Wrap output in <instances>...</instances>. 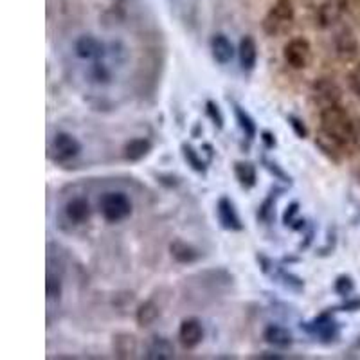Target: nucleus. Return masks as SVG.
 Wrapping results in <instances>:
<instances>
[{
  "label": "nucleus",
  "instance_id": "nucleus-28",
  "mask_svg": "<svg viewBox=\"0 0 360 360\" xmlns=\"http://www.w3.org/2000/svg\"><path fill=\"white\" fill-rule=\"evenodd\" d=\"M180 151H182V157L184 160L187 162V166L193 169V171H197V173L200 175H206L207 173V162L200 157V153H198L195 148H193L191 145H187V142H182L180 145Z\"/></svg>",
  "mask_w": 360,
  "mask_h": 360
},
{
  "label": "nucleus",
  "instance_id": "nucleus-24",
  "mask_svg": "<svg viewBox=\"0 0 360 360\" xmlns=\"http://www.w3.org/2000/svg\"><path fill=\"white\" fill-rule=\"evenodd\" d=\"M234 177L244 189H253L257 184V169L253 162L236 160L234 162Z\"/></svg>",
  "mask_w": 360,
  "mask_h": 360
},
{
  "label": "nucleus",
  "instance_id": "nucleus-10",
  "mask_svg": "<svg viewBox=\"0 0 360 360\" xmlns=\"http://www.w3.org/2000/svg\"><path fill=\"white\" fill-rule=\"evenodd\" d=\"M216 216H218V224L222 225V229L231 231V233H240L245 229L244 222L240 218L238 211L234 202L229 197H220L216 202Z\"/></svg>",
  "mask_w": 360,
  "mask_h": 360
},
{
  "label": "nucleus",
  "instance_id": "nucleus-12",
  "mask_svg": "<svg viewBox=\"0 0 360 360\" xmlns=\"http://www.w3.org/2000/svg\"><path fill=\"white\" fill-rule=\"evenodd\" d=\"M204 335H206L204 324L197 317L184 319L180 326H178V341L186 350H195L197 346H200Z\"/></svg>",
  "mask_w": 360,
  "mask_h": 360
},
{
  "label": "nucleus",
  "instance_id": "nucleus-40",
  "mask_svg": "<svg viewBox=\"0 0 360 360\" xmlns=\"http://www.w3.org/2000/svg\"><path fill=\"white\" fill-rule=\"evenodd\" d=\"M355 140L360 145V121L355 123Z\"/></svg>",
  "mask_w": 360,
  "mask_h": 360
},
{
  "label": "nucleus",
  "instance_id": "nucleus-18",
  "mask_svg": "<svg viewBox=\"0 0 360 360\" xmlns=\"http://www.w3.org/2000/svg\"><path fill=\"white\" fill-rule=\"evenodd\" d=\"M169 254L180 265H193L202 260V253L195 245L187 244L184 240H173L169 244Z\"/></svg>",
  "mask_w": 360,
  "mask_h": 360
},
{
  "label": "nucleus",
  "instance_id": "nucleus-37",
  "mask_svg": "<svg viewBox=\"0 0 360 360\" xmlns=\"http://www.w3.org/2000/svg\"><path fill=\"white\" fill-rule=\"evenodd\" d=\"M297 215H299V204H297V202H292L290 206L285 209V213H283V224H285L286 227H290V225L297 220Z\"/></svg>",
  "mask_w": 360,
  "mask_h": 360
},
{
  "label": "nucleus",
  "instance_id": "nucleus-41",
  "mask_svg": "<svg viewBox=\"0 0 360 360\" xmlns=\"http://www.w3.org/2000/svg\"><path fill=\"white\" fill-rule=\"evenodd\" d=\"M355 346H357V348H360V337H359V339H357V342H355Z\"/></svg>",
  "mask_w": 360,
  "mask_h": 360
},
{
  "label": "nucleus",
  "instance_id": "nucleus-1",
  "mask_svg": "<svg viewBox=\"0 0 360 360\" xmlns=\"http://www.w3.org/2000/svg\"><path fill=\"white\" fill-rule=\"evenodd\" d=\"M236 279L227 268H207L182 281L184 297L189 303L207 304L233 292Z\"/></svg>",
  "mask_w": 360,
  "mask_h": 360
},
{
  "label": "nucleus",
  "instance_id": "nucleus-16",
  "mask_svg": "<svg viewBox=\"0 0 360 360\" xmlns=\"http://www.w3.org/2000/svg\"><path fill=\"white\" fill-rule=\"evenodd\" d=\"M333 45L342 60H351L359 54V40L355 33L350 28H342L335 38H333Z\"/></svg>",
  "mask_w": 360,
  "mask_h": 360
},
{
  "label": "nucleus",
  "instance_id": "nucleus-22",
  "mask_svg": "<svg viewBox=\"0 0 360 360\" xmlns=\"http://www.w3.org/2000/svg\"><path fill=\"white\" fill-rule=\"evenodd\" d=\"M137 348L139 342L131 333H116L112 337V350L117 359H134Z\"/></svg>",
  "mask_w": 360,
  "mask_h": 360
},
{
  "label": "nucleus",
  "instance_id": "nucleus-9",
  "mask_svg": "<svg viewBox=\"0 0 360 360\" xmlns=\"http://www.w3.org/2000/svg\"><path fill=\"white\" fill-rule=\"evenodd\" d=\"M283 58L292 69L303 70L312 60V47L306 38H292L283 47Z\"/></svg>",
  "mask_w": 360,
  "mask_h": 360
},
{
  "label": "nucleus",
  "instance_id": "nucleus-19",
  "mask_svg": "<svg viewBox=\"0 0 360 360\" xmlns=\"http://www.w3.org/2000/svg\"><path fill=\"white\" fill-rule=\"evenodd\" d=\"M263 341L271 344V346L285 350V348H290L294 344V333L288 328L281 326V324H268L263 330Z\"/></svg>",
  "mask_w": 360,
  "mask_h": 360
},
{
  "label": "nucleus",
  "instance_id": "nucleus-34",
  "mask_svg": "<svg viewBox=\"0 0 360 360\" xmlns=\"http://www.w3.org/2000/svg\"><path fill=\"white\" fill-rule=\"evenodd\" d=\"M286 123H288V127L292 128V131H294L297 139H306L308 137V127L304 125L303 119H299L297 116H288L286 117Z\"/></svg>",
  "mask_w": 360,
  "mask_h": 360
},
{
  "label": "nucleus",
  "instance_id": "nucleus-4",
  "mask_svg": "<svg viewBox=\"0 0 360 360\" xmlns=\"http://www.w3.org/2000/svg\"><path fill=\"white\" fill-rule=\"evenodd\" d=\"M294 19L295 11L290 0H277L263 19V31L268 36H281L290 31Z\"/></svg>",
  "mask_w": 360,
  "mask_h": 360
},
{
  "label": "nucleus",
  "instance_id": "nucleus-3",
  "mask_svg": "<svg viewBox=\"0 0 360 360\" xmlns=\"http://www.w3.org/2000/svg\"><path fill=\"white\" fill-rule=\"evenodd\" d=\"M99 213L108 224H121L134 213V202L125 191H107L99 198Z\"/></svg>",
  "mask_w": 360,
  "mask_h": 360
},
{
  "label": "nucleus",
  "instance_id": "nucleus-35",
  "mask_svg": "<svg viewBox=\"0 0 360 360\" xmlns=\"http://www.w3.org/2000/svg\"><path fill=\"white\" fill-rule=\"evenodd\" d=\"M348 87L357 98H360V65L353 67L348 74Z\"/></svg>",
  "mask_w": 360,
  "mask_h": 360
},
{
  "label": "nucleus",
  "instance_id": "nucleus-21",
  "mask_svg": "<svg viewBox=\"0 0 360 360\" xmlns=\"http://www.w3.org/2000/svg\"><path fill=\"white\" fill-rule=\"evenodd\" d=\"M315 146L326 155L328 159L337 164L342 160V157H344V150H346V146L341 145L339 140H335L333 137L328 136V134H324L323 130H319L317 137H315Z\"/></svg>",
  "mask_w": 360,
  "mask_h": 360
},
{
  "label": "nucleus",
  "instance_id": "nucleus-30",
  "mask_svg": "<svg viewBox=\"0 0 360 360\" xmlns=\"http://www.w3.org/2000/svg\"><path fill=\"white\" fill-rule=\"evenodd\" d=\"M90 78L98 85H107L110 83L112 72H110V69H108V65L103 60H96L90 65Z\"/></svg>",
  "mask_w": 360,
  "mask_h": 360
},
{
  "label": "nucleus",
  "instance_id": "nucleus-33",
  "mask_svg": "<svg viewBox=\"0 0 360 360\" xmlns=\"http://www.w3.org/2000/svg\"><path fill=\"white\" fill-rule=\"evenodd\" d=\"M206 114L211 119V123L215 125L216 130H224L225 117H224V114H222L220 107H218L213 99H207L206 101Z\"/></svg>",
  "mask_w": 360,
  "mask_h": 360
},
{
  "label": "nucleus",
  "instance_id": "nucleus-25",
  "mask_svg": "<svg viewBox=\"0 0 360 360\" xmlns=\"http://www.w3.org/2000/svg\"><path fill=\"white\" fill-rule=\"evenodd\" d=\"M281 195H283V189L272 187L267 197H265V200L257 207V220L263 222V224H271L276 218V204Z\"/></svg>",
  "mask_w": 360,
  "mask_h": 360
},
{
  "label": "nucleus",
  "instance_id": "nucleus-39",
  "mask_svg": "<svg viewBox=\"0 0 360 360\" xmlns=\"http://www.w3.org/2000/svg\"><path fill=\"white\" fill-rule=\"evenodd\" d=\"M257 359L281 360V359H283V355H279V353H272V351H265V353H260V355H257Z\"/></svg>",
  "mask_w": 360,
  "mask_h": 360
},
{
  "label": "nucleus",
  "instance_id": "nucleus-2",
  "mask_svg": "<svg viewBox=\"0 0 360 360\" xmlns=\"http://www.w3.org/2000/svg\"><path fill=\"white\" fill-rule=\"evenodd\" d=\"M321 130L344 146L355 140V123L341 105L321 110Z\"/></svg>",
  "mask_w": 360,
  "mask_h": 360
},
{
  "label": "nucleus",
  "instance_id": "nucleus-8",
  "mask_svg": "<svg viewBox=\"0 0 360 360\" xmlns=\"http://www.w3.org/2000/svg\"><path fill=\"white\" fill-rule=\"evenodd\" d=\"M310 96H312V101L317 105L321 110L330 107H335V105L341 103L342 98V90L337 83L330 78H321V80L314 81L312 89H310Z\"/></svg>",
  "mask_w": 360,
  "mask_h": 360
},
{
  "label": "nucleus",
  "instance_id": "nucleus-13",
  "mask_svg": "<svg viewBox=\"0 0 360 360\" xmlns=\"http://www.w3.org/2000/svg\"><path fill=\"white\" fill-rule=\"evenodd\" d=\"M63 216L65 220L72 225L89 224L90 216H92V206L85 197L70 198L63 206Z\"/></svg>",
  "mask_w": 360,
  "mask_h": 360
},
{
  "label": "nucleus",
  "instance_id": "nucleus-11",
  "mask_svg": "<svg viewBox=\"0 0 360 360\" xmlns=\"http://www.w3.org/2000/svg\"><path fill=\"white\" fill-rule=\"evenodd\" d=\"M74 54L80 60H103L107 56V45L94 34H81L74 42Z\"/></svg>",
  "mask_w": 360,
  "mask_h": 360
},
{
  "label": "nucleus",
  "instance_id": "nucleus-7",
  "mask_svg": "<svg viewBox=\"0 0 360 360\" xmlns=\"http://www.w3.org/2000/svg\"><path fill=\"white\" fill-rule=\"evenodd\" d=\"M81 142L69 131H58L49 145V157L54 162H69L81 153Z\"/></svg>",
  "mask_w": 360,
  "mask_h": 360
},
{
  "label": "nucleus",
  "instance_id": "nucleus-29",
  "mask_svg": "<svg viewBox=\"0 0 360 360\" xmlns=\"http://www.w3.org/2000/svg\"><path fill=\"white\" fill-rule=\"evenodd\" d=\"M61 294H63V281H61V276L58 272H52L51 268L47 271L45 274V295L47 301H60Z\"/></svg>",
  "mask_w": 360,
  "mask_h": 360
},
{
  "label": "nucleus",
  "instance_id": "nucleus-26",
  "mask_svg": "<svg viewBox=\"0 0 360 360\" xmlns=\"http://www.w3.org/2000/svg\"><path fill=\"white\" fill-rule=\"evenodd\" d=\"M231 105H233L234 117H236V123H238V127L240 130H242V134H244V137L247 140H254V137L257 136V127L253 116H251L242 105L234 103V101Z\"/></svg>",
  "mask_w": 360,
  "mask_h": 360
},
{
  "label": "nucleus",
  "instance_id": "nucleus-5",
  "mask_svg": "<svg viewBox=\"0 0 360 360\" xmlns=\"http://www.w3.org/2000/svg\"><path fill=\"white\" fill-rule=\"evenodd\" d=\"M333 314L335 312L332 308H328L326 312L319 314L317 317H314L308 323H301V330H304L308 335L315 337L323 344H333V342H337L341 339V323L335 321Z\"/></svg>",
  "mask_w": 360,
  "mask_h": 360
},
{
  "label": "nucleus",
  "instance_id": "nucleus-38",
  "mask_svg": "<svg viewBox=\"0 0 360 360\" xmlns=\"http://www.w3.org/2000/svg\"><path fill=\"white\" fill-rule=\"evenodd\" d=\"M260 139H262V142L265 145V148H267V150H272V148H276V146H277L276 136H274V134H272V131H268V130L262 131Z\"/></svg>",
  "mask_w": 360,
  "mask_h": 360
},
{
  "label": "nucleus",
  "instance_id": "nucleus-6",
  "mask_svg": "<svg viewBox=\"0 0 360 360\" xmlns=\"http://www.w3.org/2000/svg\"><path fill=\"white\" fill-rule=\"evenodd\" d=\"M256 262L260 265V271L265 274V276L271 277L272 281H276L279 285H283L285 288L292 292H303L304 290V279L299 276H295L294 272H288L283 268V265L277 262H274L272 257H268L267 254L257 253L256 254Z\"/></svg>",
  "mask_w": 360,
  "mask_h": 360
},
{
  "label": "nucleus",
  "instance_id": "nucleus-27",
  "mask_svg": "<svg viewBox=\"0 0 360 360\" xmlns=\"http://www.w3.org/2000/svg\"><path fill=\"white\" fill-rule=\"evenodd\" d=\"M342 11H344V8H342V4H339L337 0H328V2H324L317 11V20L321 23V28L333 25V23L341 19Z\"/></svg>",
  "mask_w": 360,
  "mask_h": 360
},
{
  "label": "nucleus",
  "instance_id": "nucleus-15",
  "mask_svg": "<svg viewBox=\"0 0 360 360\" xmlns=\"http://www.w3.org/2000/svg\"><path fill=\"white\" fill-rule=\"evenodd\" d=\"M145 357L150 360H169L175 359V346L169 339L162 335H153L146 342Z\"/></svg>",
  "mask_w": 360,
  "mask_h": 360
},
{
  "label": "nucleus",
  "instance_id": "nucleus-31",
  "mask_svg": "<svg viewBox=\"0 0 360 360\" xmlns=\"http://www.w3.org/2000/svg\"><path fill=\"white\" fill-rule=\"evenodd\" d=\"M333 290H335V294L341 295V297H351V294L355 292V281H353V277L348 276V274H341V276L335 279V283H333Z\"/></svg>",
  "mask_w": 360,
  "mask_h": 360
},
{
  "label": "nucleus",
  "instance_id": "nucleus-17",
  "mask_svg": "<svg viewBox=\"0 0 360 360\" xmlns=\"http://www.w3.org/2000/svg\"><path fill=\"white\" fill-rule=\"evenodd\" d=\"M151 150H153V142L148 137H136V139H130L125 142L123 157L128 162H140V160L150 155Z\"/></svg>",
  "mask_w": 360,
  "mask_h": 360
},
{
  "label": "nucleus",
  "instance_id": "nucleus-32",
  "mask_svg": "<svg viewBox=\"0 0 360 360\" xmlns=\"http://www.w3.org/2000/svg\"><path fill=\"white\" fill-rule=\"evenodd\" d=\"M262 164H263V168L267 169L268 173H271L274 178H276V180H281V182H285V184H292L290 175L286 173L285 169H283V166H279V164H277L276 160L268 159V157H263Z\"/></svg>",
  "mask_w": 360,
  "mask_h": 360
},
{
  "label": "nucleus",
  "instance_id": "nucleus-20",
  "mask_svg": "<svg viewBox=\"0 0 360 360\" xmlns=\"http://www.w3.org/2000/svg\"><path fill=\"white\" fill-rule=\"evenodd\" d=\"M238 58L242 70H245V72L254 70V67H256L257 63V43L251 34H245V36L240 40Z\"/></svg>",
  "mask_w": 360,
  "mask_h": 360
},
{
  "label": "nucleus",
  "instance_id": "nucleus-14",
  "mask_svg": "<svg viewBox=\"0 0 360 360\" xmlns=\"http://www.w3.org/2000/svg\"><path fill=\"white\" fill-rule=\"evenodd\" d=\"M209 49H211V56L216 63L220 65H227L231 63L234 58V45L229 40V36L224 33H215L209 40Z\"/></svg>",
  "mask_w": 360,
  "mask_h": 360
},
{
  "label": "nucleus",
  "instance_id": "nucleus-36",
  "mask_svg": "<svg viewBox=\"0 0 360 360\" xmlns=\"http://www.w3.org/2000/svg\"><path fill=\"white\" fill-rule=\"evenodd\" d=\"M333 312H359L360 310V297H346V301L339 306H333Z\"/></svg>",
  "mask_w": 360,
  "mask_h": 360
},
{
  "label": "nucleus",
  "instance_id": "nucleus-23",
  "mask_svg": "<svg viewBox=\"0 0 360 360\" xmlns=\"http://www.w3.org/2000/svg\"><path fill=\"white\" fill-rule=\"evenodd\" d=\"M162 314V308L160 304L153 299H148L145 303H140L136 310V323L139 324L140 328L151 326V324L157 321Z\"/></svg>",
  "mask_w": 360,
  "mask_h": 360
}]
</instances>
